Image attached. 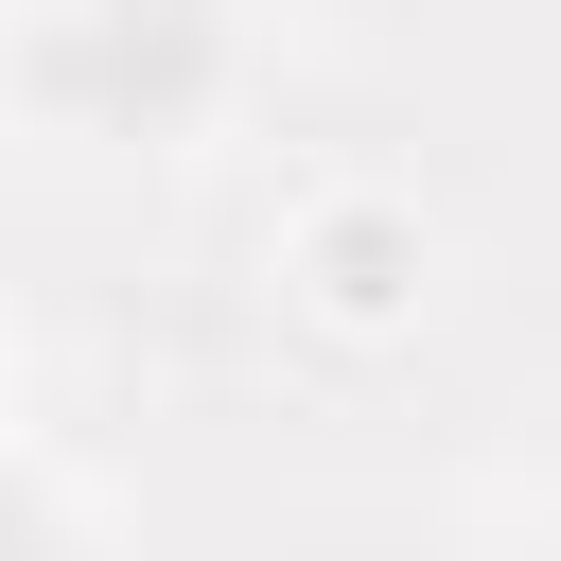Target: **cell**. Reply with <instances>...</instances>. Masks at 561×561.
I'll list each match as a JSON object with an SVG mask.
<instances>
[{"label":"cell","instance_id":"1","mask_svg":"<svg viewBox=\"0 0 561 561\" xmlns=\"http://www.w3.org/2000/svg\"><path fill=\"white\" fill-rule=\"evenodd\" d=\"M263 88V0H0V105L53 158H210Z\"/></svg>","mask_w":561,"mask_h":561},{"label":"cell","instance_id":"2","mask_svg":"<svg viewBox=\"0 0 561 561\" xmlns=\"http://www.w3.org/2000/svg\"><path fill=\"white\" fill-rule=\"evenodd\" d=\"M438 210L403 193V175H316L280 228H263V280H280V316L298 333H333V351H403L421 316H438Z\"/></svg>","mask_w":561,"mask_h":561},{"label":"cell","instance_id":"3","mask_svg":"<svg viewBox=\"0 0 561 561\" xmlns=\"http://www.w3.org/2000/svg\"><path fill=\"white\" fill-rule=\"evenodd\" d=\"M0 438H18V333H0Z\"/></svg>","mask_w":561,"mask_h":561}]
</instances>
